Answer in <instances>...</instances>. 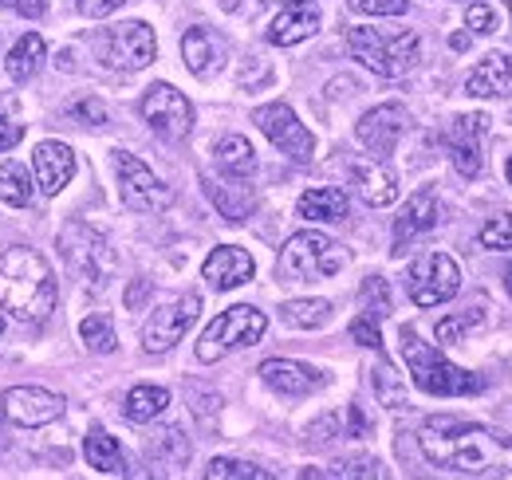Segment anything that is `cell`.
Segmentation results:
<instances>
[{"instance_id":"ffe728a7","label":"cell","mask_w":512,"mask_h":480,"mask_svg":"<svg viewBox=\"0 0 512 480\" xmlns=\"http://www.w3.org/2000/svg\"><path fill=\"white\" fill-rule=\"evenodd\" d=\"M465 91L473 99H509L512 95V56L509 52H489L465 79Z\"/></svg>"},{"instance_id":"8d00e7d4","label":"cell","mask_w":512,"mask_h":480,"mask_svg":"<svg viewBox=\"0 0 512 480\" xmlns=\"http://www.w3.org/2000/svg\"><path fill=\"white\" fill-rule=\"evenodd\" d=\"M359 296H363V315H367V319L383 323L386 315H390V288H386L383 276H367Z\"/></svg>"},{"instance_id":"f1b7e54d","label":"cell","mask_w":512,"mask_h":480,"mask_svg":"<svg viewBox=\"0 0 512 480\" xmlns=\"http://www.w3.org/2000/svg\"><path fill=\"white\" fill-rule=\"evenodd\" d=\"M44 60H48L44 36L28 32V36H20V40H16V48L8 52V75H12L16 83H24V79H32V75L40 71V63Z\"/></svg>"},{"instance_id":"6da1fadb","label":"cell","mask_w":512,"mask_h":480,"mask_svg":"<svg viewBox=\"0 0 512 480\" xmlns=\"http://www.w3.org/2000/svg\"><path fill=\"white\" fill-rule=\"evenodd\" d=\"M418 445L430 465L461 477H509L512 437L465 418H430L418 429Z\"/></svg>"},{"instance_id":"ba28073f","label":"cell","mask_w":512,"mask_h":480,"mask_svg":"<svg viewBox=\"0 0 512 480\" xmlns=\"http://www.w3.org/2000/svg\"><path fill=\"white\" fill-rule=\"evenodd\" d=\"M406 288H410V300L418 307H438V303H449L461 292V268L446 252H426L410 264Z\"/></svg>"},{"instance_id":"83f0119b","label":"cell","mask_w":512,"mask_h":480,"mask_svg":"<svg viewBox=\"0 0 512 480\" xmlns=\"http://www.w3.org/2000/svg\"><path fill=\"white\" fill-rule=\"evenodd\" d=\"M217 166L229 174V178H253L256 174V150L249 138L241 134H229L217 142Z\"/></svg>"},{"instance_id":"7bdbcfd3","label":"cell","mask_w":512,"mask_h":480,"mask_svg":"<svg viewBox=\"0 0 512 480\" xmlns=\"http://www.w3.org/2000/svg\"><path fill=\"white\" fill-rule=\"evenodd\" d=\"M465 24H469L477 36H489V32H497V16H493V8H485V4H469V12H465Z\"/></svg>"},{"instance_id":"2e32d148","label":"cell","mask_w":512,"mask_h":480,"mask_svg":"<svg viewBox=\"0 0 512 480\" xmlns=\"http://www.w3.org/2000/svg\"><path fill=\"white\" fill-rule=\"evenodd\" d=\"M260 378H264V386H272L284 398H308V394H316V390L327 386L323 370L296 359H268L260 366Z\"/></svg>"},{"instance_id":"db71d44e","label":"cell","mask_w":512,"mask_h":480,"mask_svg":"<svg viewBox=\"0 0 512 480\" xmlns=\"http://www.w3.org/2000/svg\"><path fill=\"white\" fill-rule=\"evenodd\" d=\"M509 16H512V0H509Z\"/></svg>"},{"instance_id":"c3c4849f","label":"cell","mask_w":512,"mask_h":480,"mask_svg":"<svg viewBox=\"0 0 512 480\" xmlns=\"http://www.w3.org/2000/svg\"><path fill=\"white\" fill-rule=\"evenodd\" d=\"M347 421H351V437H363V433L371 429V421L363 418V410H359V406H351V410H347Z\"/></svg>"},{"instance_id":"484cf974","label":"cell","mask_w":512,"mask_h":480,"mask_svg":"<svg viewBox=\"0 0 512 480\" xmlns=\"http://www.w3.org/2000/svg\"><path fill=\"white\" fill-rule=\"evenodd\" d=\"M83 457H87V465H91L95 473H107V477H127L130 473L119 441H115L107 429H91V433L83 437Z\"/></svg>"},{"instance_id":"681fc988","label":"cell","mask_w":512,"mask_h":480,"mask_svg":"<svg viewBox=\"0 0 512 480\" xmlns=\"http://www.w3.org/2000/svg\"><path fill=\"white\" fill-rule=\"evenodd\" d=\"M146 292H150V284H134V288H130V296H127V303H130V307H134V303L142 300Z\"/></svg>"},{"instance_id":"30bf717a","label":"cell","mask_w":512,"mask_h":480,"mask_svg":"<svg viewBox=\"0 0 512 480\" xmlns=\"http://www.w3.org/2000/svg\"><path fill=\"white\" fill-rule=\"evenodd\" d=\"M253 122L260 126V134H264L280 154H288L292 162H312V154H316V138H312V130H308L304 122L296 119V111H292L288 103L256 107Z\"/></svg>"},{"instance_id":"8992f818","label":"cell","mask_w":512,"mask_h":480,"mask_svg":"<svg viewBox=\"0 0 512 480\" xmlns=\"http://www.w3.org/2000/svg\"><path fill=\"white\" fill-rule=\"evenodd\" d=\"M347 268V252L323 233H296L280 248V276L284 280H327Z\"/></svg>"},{"instance_id":"b9f144b4","label":"cell","mask_w":512,"mask_h":480,"mask_svg":"<svg viewBox=\"0 0 512 480\" xmlns=\"http://www.w3.org/2000/svg\"><path fill=\"white\" fill-rule=\"evenodd\" d=\"M406 4L410 0H351V8L363 12V16H402Z\"/></svg>"},{"instance_id":"7402d4cb","label":"cell","mask_w":512,"mask_h":480,"mask_svg":"<svg viewBox=\"0 0 512 480\" xmlns=\"http://www.w3.org/2000/svg\"><path fill=\"white\" fill-rule=\"evenodd\" d=\"M430 229H438V197H434L430 189H418V193L406 201L402 217L394 221V252H406L410 240L430 233Z\"/></svg>"},{"instance_id":"8fae6325","label":"cell","mask_w":512,"mask_h":480,"mask_svg":"<svg viewBox=\"0 0 512 480\" xmlns=\"http://www.w3.org/2000/svg\"><path fill=\"white\" fill-rule=\"evenodd\" d=\"M142 119L146 126L158 134V138H170V142H178V138H186L193 126V107L190 99L178 91V87H170V83H154L146 95H142Z\"/></svg>"},{"instance_id":"816d5d0a","label":"cell","mask_w":512,"mask_h":480,"mask_svg":"<svg viewBox=\"0 0 512 480\" xmlns=\"http://www.w3.org/2000/svg\"><path fill=\"white\" fill-rule=\"evenodd\" d=\"M509 296H512V268H509Z\"/></svg>"},{"instance_id":"60d3db41","label":"cell","mask_w":512,"mask_h":480,"mask_svg":"<svg viewBox=\"0 0 512 480\" xmlns=\"http://www.w3.org/2000/svg\"><path fill=\"white\" fill-rule=\"evenodd\" d=\"M351 339H355L359 347L383 351V335H379V323H375V319H367V315H359V319L351 323Z\"/></svg>"},{"instance_id":"5b68a950","label":"cell","mask_w":512,"mask_h":480,"mask_svg":"<svg viewBox=\"0 0 512 480\" xmlns=\"http://www.w3.org/2000/svg\"><path fill=\"white\" fill-rule=\"evenodd\" d=\"M268 331V319L264 311H256L249 303H237V307H225L197 339V359L201 362H221L225 355L241 351V347H253L260 343V335Z\"/></svg>"},{"instance_id":"ac0fdd59","label":"cell","mask_w":512,"mask_h":480,"mask_svg":"<svg viewBox=\"0 0 512 480\" xmlns=\"http://www.w3.org/2000/svg\"><path fill=\"white\" fill-rule=\"evenodd\" d=\"M253 272H256L253 256H249L245 248H237V244H221V248H213V252L205 256V268H201V276H205L217 292H233V288L249 284Z\"/></svg>"},{"instance_id":"7dc6e473","label":"cell","mask_w":512,"mask_h":480,"mask_svg":"<svg viewBox=\"0 0 512 480\" xmlns=\"http://www.w3.org/2000/svg\"><path fill=\"white\" fill-rule=\"evenodd\" d=\"M20 16H44V8H48V0H8Z\"/></svg>"},{"instance_id":"4fadbf2b","label":"cell","mask_w":512,"mask_h":480,"mask_svg":"<svg viewBox=\"0 0 512 480\" xmlns=\"http://www.w3.org/2000/svg\"><path fill=\"white\" fill-rule=\"evenodd\" d=\"M197 311H201V296H193V292L182 296V300L166 303V307H158V311H150V319L142 323V347L150 355H166L193 327Z\"/></svg>"},{"instance_id":"e0dca14e","label":"cell","mask_w":512,"mask_h":480,"mask_svg":"<svg viewBox=\"0 0 512 480\" xmlns=\"http://www.w3.org/2000/svg\"><path fill=\"white\" fill-rule=\"evenodd\" d=\"M406 111L398 107V103H383V107H375V111H367L359 126H355V134H359V142L375 154V158H386V154H394V146H398V138H402V130H406Z\"/></svg>"},{"instance_id":"4dcf8cb0","label":"cell","mask_w":512,"mask_h":480,"mask_svg":"<svg viewBox=\"0 0 512 480\" xmlns=\"http://www.w3.org/2000/svg\"><path fill=\"white\" fill-rule=\"evenodd\" d=\"M284 323L288 327H300V331H320L331 323V303L327 300H288L280 307Z\"/></svg>"},{"instance_id":"d590c367","label":"cell","mask_w":512,"mask_h":480,"mask_svg":"<svg viewBox=\"0 0 512 480\" xmlns=\"http://www.w3.org/2000/svg\"><path fill=\"white\" fill-rule=\"evenodd\" d=\"M375 394H379V402H383L386 410H406V406H410V402H406V386L398 382V374H394L390 362H379V366H375Z\"/></svg>"},{"instance_id":"bcb514c9","label":"cell","mask_w":512,"mask_h":480,"mask_svg":"<svg viewBox=\"0 0 512 480\" xmlns=\"http://www.w3.org/2000/svg\"><path fill=\"white\" fill-rule=\"evenodd\" d=\"M20 138H24V126H16V122H8L0 115V150H12Z\"/></svg>"},{"instance_id":"74e56055","label":"cell","mask_w":512,"mask_h":480,"mask_svg":"<svg viewBox=\"0 0 512 480\" xmlns=\"http://www.w3.org/2000/svg\"><path fill=\"white\" fill-rule=\"evenodd\" d=\"M481 323V311H461V315H446V319H438V343H461L473 327Z\"/></svg>"},{"instance_id":"3957f363","label":"cell","mask_w":512,"mask_h":480,"mask_svg":"<svg viewBox=\"0 0 512 480\" xmlns=\"http://www.w3.org/2000/svg\"><path fill=\"white\" fill-rule=\"evenodd\" d=\"M347 52L367 71H375L383 79H398L418 63L422 40H418L414 28H351L347 32Z\"/></svg>"},{"instance_id":"e575fe53","label":"cell","mask_w":512,"mask_h":480,"mask_svg":"<svg viewBox=\"0 0 512 480\" xmlns=\"http://www.w3.org/2000/svg\"><path fill=\"white\" fill-rule=\"evenodd\" d=\"M209 480H268L272 473L260 469L253 461H233V457H213L209 469H205Z\"/></svg>"},{"instance_id":"836d02e7","label":"cell","mask_w":512,"mask_h":480,"mask_svg":"<svg viewBox=\"0 0 512 480\" xmlns=\"http://www.w3.org/2000/svg\"><path fill=\"white\" fill-rule=\"evenodd\" d=\"M79 339L87 343V351H91V355H111V351L119 347L115 327H111V319H107V315H87V319L79 323Z\"/></svg>"},{"instance_id":"11a10c76","label":"cell","mask_w":512,"mask_h":480,"mask_svg":"<svg viewBox=\"0 0 512 480\" xmlns=\"http://www.w3.org/2000/svg\"><path fill=\"white\" fill-rule=\"evenodd\" d=\"M0 331H4V323H0Z\"/></svg>"},{"instance_id":"4316f807","label":"cell","mask_w":512,"mask_h":480,"mask_svg":"<svg viewBox=\"0 0 512 480\" xmlns=\"http://www.w3.org/2000/svg\"><path fill=\"white\" fill-rule=\"evenodd\" d=\"M347 193L343 189H331V185H320V189H308L304 197H300V205H296V213L304 217V221H343L347 217Z\"/></svg>"},{"instance_id":"d6986e66","label":"cell","mask_w":512,"mask_h":480,"mask_svg":"<svg viewBox=\"0 0 512 480\" xmlns=\"http://www.w3.org/2000/svg\"><path fill=\"white\" fill-rule=\"evenodd\" d=\"M320 32V12L312 0H300V4H288L284 12H276V20L268 24V44L276 48H292V44H304Z\"/></svg>"},{"instance_id":"f907efd6","label":"cell","mask_w":512,"mask_h":480,"mask_svg":"<svg viewBox=\"0 0 512 480\" xmlns=\"http://www.w3.org/2000/svg\"><path fill=\"white\" fill-rule=\"evenodd\" d=\"M505 170H509V185H512V158H509V166H505Z\"/></svg>"},{"instance_id":"f5cc1de1","label":"cell","mask_w":512,"mask_h":480,"mask_svg":"<svg viewBox=\"0 0 512 480\" xmlns=\"http://www.w3.org/2000/svg\"><path fill=\"white\" fill-rule=\"evenodd\" d=\"M284 4H300V0H284Z\"/></svg>"},{"instance_id":"1f68e13d","label":"cell","mask_w":512,"mask_h":480,"mask_svg":"<svg viewBox=\"0 0 512 480\" xmlns=\"http://www.w3.org/2000/svg\"><path fill=\"white\" fill-rule=\"evenodd\" d=\"M0 201L12 205V209H24L32 205V178L20 162H4L0 166Z\"/></svg>"},{"instance_id":"f35d334b","label":"cell","mask_w":512,"mask_h":480,"mask_svg":"<svg viewBox=\"0 0 512 480\" xmlns=\"http://www.w3.org/2000/svg\"><path fill=\"white\" fill-rule=\"evenodd\" d=\"M481 244H485V248H512V213L493 217V221L481 229Z\"/></svg>"},{"instance_id":"277c9868","label":"cell","mask_w":512,"mask_h":480,"mask_svg":"<svg viewBox=\"0 0 512 480\" xmlns=\"http://www.w3.org/2000/svg\"><path fill=\"white\" fill-rule=\"evenodd\" d=\"M402 359L410 366L414 386L434 394V398H457V394H481L485 390V378H477V374H469V370L442 359L430 343L418 339L414 327H402Z\"/></svg>"},{"instance_id":"f546056e","label":"cell","mask_w":512,"mask_h":480,"mask_svg":"<svg viewBox=\"0 0 512 480\" xmlns=\"http://www.w3.org/2000/svg\"><path fill=\"white\" fill-rule=\"evenodd\" d=\"M166 406H170V390H162V386H134L127 394L123 414H127V421H134V425H146V421L158 418Z\"/></svg>"},{"instance_id":"5bb4252c","label":"cell","mask_w":512,"mask_h":480,"mask_svg":"<svg viewBox=\"0 0 512 480\" xmlns=\"http://www.w3.org/2000/svg\"><path fill=\"white\" fill-rule=\"evenodd\" d=\"M0 402H4V418L24 425V429H40L64 414V398L52 390H40V386H8Z\"/></svg>"},{"instance_id":"cb8c5ba5","label":"cell","mask_w":512,"mask_h":480,"mask_svg":"<svg viewBox=\"0 0 512 480\" xmlns=\"http://www.w3.org/2000/svg\"><path fill=\"white\" fill-rule=\"evenodd\" d=\"M182 60L197 79H213L225 67V44L209 28H190L182 36Z\"/></svg>"},{"instance_id":"9c48e42d","label":"cell","mask_w":512,"mask_h":480,"mask_svg":"<svg viewBox=\"0 0 512 480\" xmlns=\"http://www.w3.org/2000/svg\"><path fill=\"white\" fill-rule=\"evenodd\" d=\"M115 174H119V193H123V205L134 213H162L170 209L174 193L166 181H158V174L138 162L130 150H115Z\"/></svg>"},{"instance_id":"ee69618b","label":"cell","mask_w":512,"mask_h":480,"mask_svg":"<svg viewBox=\"0 0 512 480\" xmlns=\"http://www.w3.org/2000/svg\"><path fill=\"white\" fill-rule=\"evenodd\" d=\"M331 477H383L375 461H339L331 469Z\"/></svg>"},{"instance_id":"f6af8a7d","label":"cell","mask_w":512,"mask_h":480,"mask_svg":"<svg viewBox=\"0 0 512 480\" xmlns=\"http://www.w3.org/2000/svg\"><path fill=\"white\" fill-rule=\"evenodd\" d=\"M123 4H130V0H79V12H83V16H91V20H99V16L119 12Z\"/></svg>"},{"instance_id":"603a6c76","label":"cell","mask_w":512,"mask_h":480,"mask_svg":"<svg viewBox=\"0 0 512 480\" xmlns=\"http://www.w3.org/2000/svg\"><path fill=\"white\" fill-rule=\"evenodd\" d=\"M225 178H229V174H225ZM205 193H209V201L217 205V213H221L225 221H233V225L249 221L256 213V193H253V185H245V178H229V181L205 178Z\"/></svg>"},{"instance_id":"52a82bcc","label":"cell","mask_w":512,"mask_h":480,"mask_svg":"<svg viewBox=\"0 0 512 480\" xmlns=\"http://www.w3.org/2000/svg\"><path fill=\"white\" fill-rule=\"evenodd\" d=\"M60 252H64L67 268L87 284V292L99 296L103 284H107V276L115 272V256H111L103 233H95L91 225L71 221L64 229V237H60Z\"/></svg>"},{"instance_id":"9a60e30c","label":"cell","mask_w":512,"mask_h":480,"mask_svg":"<svg viewBox=\"0 0 512 480\" xmlns=\"http://www.w3.org/2000/svg\"><path fill=\"white\" fill-rule=\"evenodd\" d=\"M485 126H489L485 115H457L446 126V134H442V142H446L449 158H453V166H457L461 178H477L481 166H485V158H481Z\"/></svg>"},{"instance_id":"7c38bea8","label":"cell","mask_w":512,"mask_h":480,"mask_svg":"<svg viewBox=\"0 0 512 480\" xmlns=\"http://www.w3.org/2000/svg\"><path fill=\"white\" fill-rule=\"evenodd\" d=\"M154 56H158V40H154V28L142 20L115 24L103 36V63H111L119 71H142L154 63Z\"/></svg>"},{"instance_id":"d4e9b609","label":"cell","mask_w":512,"mask_h":480,"mask_svg":"<svg viewBox=\"0 0 512 480\" xmlns=\"http://www.w3.org/2000/svg\"><path fill=\"white\" fill-rule=\"evenodd\" d=\"M351 185L359 189V197L371 209H383L398 197V178L386 170L383 162H355L351 166Z\"/></svg>"},{"instance_id":"44dd1931","label":"cell","mask_w":512,"mask_h":480,"mask_svg":"<svg viewBox=\"0 0 512 480\" xmlns=\"http://www.w3.org/2000/svg\"><path fill=\"white\" fill-rule=\"evenodd\" d=\"M32 170H36L40 193L56 197L67 181H71V174H75V154H71V146H64V142H40L36 154H32Z\"/></svg>"},{"instance_id":"7a4b0ae2","label":"cell","mask_w":512,"mask_h":480,"mask_svg":"<svg viewBox=\"0 0 512 480\" xmlns=\"http://www.w3.org/2000/svg\"><path fill=\"white\" fill-rule=\"evenodd\" d=\"M56 272L36 248H8L0 256V307L20 323H44L56 311Z\"/></svg>"},{"instance_id":"ab89813d","label":"cell","mask_w":512,"mask_h":480,"mask_svg":"<svg viewBox=\"0 0 512 480\" xmlns=\"http://www.w3.org/2000/svg\"><path fill=\"white\" fill-rule=\"evenodd\" d=\"M67 119L83 122V126H103L107 122V107L99 99H79V103L67 107Z\"/></svg>"},{"instance_id":"d6a6232c","label":"cell","mask_w":512,"mask_h":480,"mask_svg":"<svg viewBox=\"0 0 512 480\" xmlns=\"http://www.w3.org/2000/svg\"><path fill=\"white\" fill-rule=\"evenodd\" d=\"M150 461L158 465H186L190 461V441L182 437V429H162L150 441Z\"/></svg>"}]
</instances>
